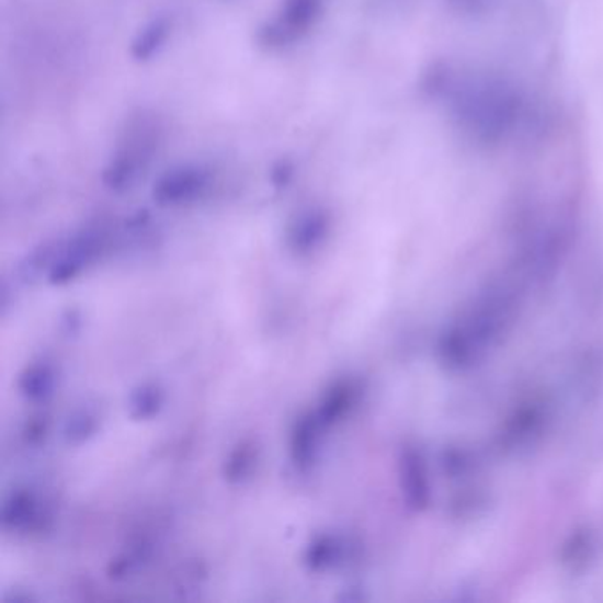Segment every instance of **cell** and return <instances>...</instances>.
Listing matches in <instances>:
<instances>
[{
  "instance_id": "obj_9",
  "label": "cell",
  "mask_w": 603,
  "mask_h": 603,
  "mask_svg": "<svg viewBox=\"0 0 603 603\" xmlns=\"http://www.w3.org/2000/svg\"><path fill=\"white\" fill-rule=\"evenodd\" d=\"M400 487L407 507L425 510L430 503L429 469L423 453L412 446L403 448L400 455Z\"/></svg>"
},
{
  "instance_id": "obj_13",
  "label": "cell",
  "mask_w": 603,
  "mask_h": 603,
  "mask_svg": "<svg viewBox=\"0 0 603 603\" xmlns=\"http://www.w3.org/2000/svg\"><path fill=\"white\" fill-rule=\"evenodd\" d=\"M259 460H261V450L257 446L255 441L252 439L239 441L230 450L229 455L225 458L224 467H221L225 480L230 485L244 483L252 478Z\"/></svg>"
},
{
  "instance_id": "obj_19",
  "label": "cell",
  "mask_w": 603,
  "mask_h": 603,
  "mask_svg": "<svg viewBox=\"0 0 603 603\" xmlns=\"http://www.w3.org/2000/svg\"><path fill=\"white\" fill-rule=\"evenodd\" d=\"M46 432H48V421L45 418H37V420L29 421L27 426L23 430V437H25V443L37 444L45 439Z\"/></svg>"
},
{
  "instance_id": "obj_4",
  "label": "cell",
  "mask_w": 603,
  "mask_h": 603,
  "mask_svg": "<svg viewBox=\"0 0 603 603\" xmlns=\"http://www.w3.org/2000/svg\"><path fill=\"white\" fill-rule=\"evenodd\" d=\"M4 530L14 533H37L52 522L50 508L33 489H14L4 498L0 508Z\"/></svg>"
},
{
  "instance_id": "obj_15",
  "label": "cell",
  "mask_w": 603,
  "mask_h": 603,
  "mask_svg": "<svg viewBox=\"0 0 603 603\" xmlns=\"http://www.w3.org/2000/svg\"><path fill=\"white\" fill-rule=\"evenodd\" d=\"M57 250H59V241L45 242V244L37 247L36 250L29 253L20 262L19 271H16L23 284H33L43 274L48 276V271H50L52 264H54Z\"/></svg>"
},
{
  "instance_id": "obj_2",
  "label": "cell",
  "mask_w": 603,
  "mask_h": 603,
  "mask_svg": "<svg viewBox=\"0 0 603 603\" xmlns=\"http://www.w3.org/2000/svg\"><path fill=\"white\" fill-rule=\"evenodd\" d=\"M109 244V234L100 227H89L73 234L66 241H59V250L48 271V284L66 285L100 261Z\"/></svg>"
},
{
  "instance_id": "obj_14",
  "label": "cell",
  "mask_w": 603,
  "mask_h": 603,
  "mask_svg": "<svg viewBox=\"0 0 603 603\" xmlns=\"http://www.w3.org/2000/svg\"><path fill=\"white\" fill-rule=\"evenodd\" d=\"M164 406V391L160 384H140L128 398L129 417L135 421H149L160 414Z\"/></svg>"
},
{
  "instance_id": "obj_1",
  "label": "cell",
  "mask_w": 603,
  "mask_h": 603,
  "mask_svg": "<svg viewBox=\"0 0 603 603\" xmlns=\"http://www.w3.org/2000/svg\"><path fill=\"white\" fill-rule=\"evenodd\" d=\"M444 96L464 132L481 144H498L510 135L522 117L524 101L512 83L496 75L439 71L430 83Z\"/></svg>"
},
{
  "instance_id": "obj_18",
  "label": "cell",
  "mask_w": 603,
  "mask_h": 603,
  "mask_svg": "<svg viewBox=\"0 0 603 603\" xmlns=\"http://www.w3.org/2000/svg\"><path fill=\"white\" fill-rule=\"evenodd\" d=\"M167 33H169V25H167V23H152V25H149V27L140 34L138 42L133 45V55L140 60L151 57V55L155 54L156 48L161 46V43L164 42Z\"/></svg>"
},
{
  "instance_id": "obj_6",
  "label": "cell",
  "mask_w": 603,
  "mask_h": 603,
  "mask_svg": "<svg viewBox=\"0 0 603 603\" xmlns=\"http://www.w3.org/2000/svg\"><path fill=\"white\" fill-rule=\"evenodd\" d=\"M326 430L328 426L320 421L317 412H305L294 421L291 437H288V453L296 471L307 475L316 467Z\"/></svg>"
},
{
  "instance_id": "obj_11",
  "label": "cell",
  "mask_w": 603,
  "mask_h": 603,
  "mask_svg": "<svg viewBox=\"0 0 603 603\" xmlns=\"http://www.w3.org/2000/svg\"><path fill=\"white\" fill-rule=\"evenodd\" d=\"M362 397V386L357 380L342 379L331 384L320 398L317 417L328 429L337 425L343 418L351 414L352 409L356 407Z\"/></svg>"
},
{
  "instance_id": "obj_8",
  "label": "cell",
  "mask_w": 603,
  "mask_h": 603,
  "mask_svg": "<svg viewBox=\"0 0 603 603\" xmlns=\"http://www.w3.org/2000/svg\"><path fill=\"white\" fill-rule=\"evenodd\" d=\"M320 10L322 0H285L278 16L265 31L268 43L284 45L299 39L314 25Z\"/></svg>"
},
{
  "instance_id": "obj_16",
  "label": "cell",
  "mask_w": 603,
  "mask_h": 603,
  "mask_svg": "<svg viewBox=\"0 0 603 603\" xmlns=\"http://www.w3.org/2000/svg\"><path fill=\"white\" fill-rule=\"evenodd\" d=\"M100 417L91 407H80L66 420L65 437L68 443L82 444L96 435Z\"/></svg>"
},
{
  "instance_id": "obj_7",
  "label": "cell",
  "mask_w": 603,
  "mask_h": 603,
  "mask_svg": "<svg viewBox=\"0 0 603 603\" xmlns=\"http://www.w3.org/2000/svg\"><path fill=\"white\" fill-rule=\"evenodd\" d=\"M331 230V216L320 207H308L294 216L288 224L287 248L296 257H310L316 253Z\"/></svg>"
},
{
  "instance_id": "obj_3",
  "label": "cell",
  "mask_w": 603,
  "mask_h": 603,
  "mask_svg": "<svg viewBox=\"0 0 603 603\" xmlns=\"http://www.w3.org/2000/svg\"><path fill=\"white\" fill-rule=\"evenodd\" d=\"M152 144L155 138L149 129L140 126L137 132H133L105 172L106 186L114 192H123L132 186L146 169L147 161L151 160L149 156L152 152Z\"/></svg>"
},
{
  "instance_id": "obj_12",
  "label": "cell",
  "mask_w": 603,
  "mask_h": 603,
  "mask_svg": "<svg viewBox=\"0 0 603 603\" xmlns=\"http://www.w3.org/2000/svg\"><path fill=\"white\" fill-rule=\"evenodd\" d=\"M57 371L48 362H36L25 368L19 377V389L29 402H45L57 388Z\"/></svg>"
},
{
  "instance_id": "obj_5",
  "label": "cell",
  "mask_w": 603,
  "mask_h": 603,
  "mask_svg": "<svg viewBox=\"0 0 603 603\" xmlns=\"http://www.w3.org/2000/svg\"><path fill=\"white\" fill-rule=\"evenodd\" d=\"M211 174L202 167H179L156 183L152 197L160 206L174 207L192 204L207 192Z\"/></svg>"
},
{
  "instance_id": "obj_17",
  "label": "cell",
  "mask_w": 603,
  "mask_h": 603,
  "mask_svg": "<svg viewBox=\"0 0 603 603\" xmlns=\"http://www.w3.org/2000/svg\"><path fill=\"white\" fill-rule=\"evenodd\" d=\"M151 553L152 548L149 545H137V547L129 548L128 553H123L117 558L112 559L109 567L110 579L121 581V579L137 573L149 561Z\"/></svg>"
},
{
  "instance_id": "obj_20",
  "label": "cell",
  "mask_w": 603,
  "mask_h": 603,
  "mask_svg": "<svg viewBox=\"0 0 603 603\" xmlns=\"http://www.w3.org/2000/svg\"><path fill=\"white\" fill-rule=\"evenodd\" d=\"M460 8L462 13L483 14L490 13L498 0H453Z\"/></svg>"
},
{
  "instance_id": "obj_10",
  "label": "cell",
  "mask_w": 603,
  "mask_h": 603,
  "mask_svg": "<svg viewBox=\"0 0 603 603\" xmlns=\"http://www.w3.org/2000/svg\"><path fill=\"white\" fill-rule=\"evenodd\" d=\"M351 542L339 533H320L305 548L303 562L314 573H325L342 567L351 556Z\"/></svg>"
}]
</instances>
